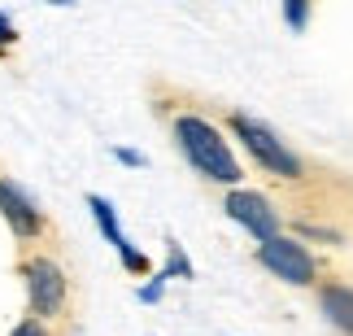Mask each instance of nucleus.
<instances>
[{
    "label": "nucleus",
    "instance_id": "obj_13",
    "mask_svg": "<svg viewBox=\"0 0 353 336\" xmlns=\"http://www.w3.org/2000/svg\"><path fill=\"white\" fill-rule=\"evenodd\" d=\"M161 293H166V275L157 271V275H153V279H148V284L140 288V302H144V306H153V302H161Z\"/></svg>",
    "mask_w": 353,
    "mask_h": 336
},
{
    "label": "nucleus",
    "instance_id": "obj_7",
    "mask_svg": "<svg viewBox=\"0 0 353 336\" xmlns=\"http://www.w3.org/2000/svg\"><path fill=\"white\" fill-rule=\"evenodd\" d=\"M88 210H92V219H97V227H101V236L114 245V253L122 258V266H127L131 275H148L153 271V262H148V253H140L127 240V232H122V223H118V210L105 201L101 192H88Z\"/></svg>",
    "mask_w": 353,
    "mask_h": 336
},
{
    "label": "nucleus",
    "instance_id": "obj_2",
    "mask_svg": "<svg viewBox=\"0 0 353 336\" xmlns=\"http://www.w3.org/2000/svg\"><path fill=\"white\" fill-rule=\"evenodd\" d=\"M227 127H232V136L244 144V153H249L266 175H275V179H301V175H305L301 157H296L266 123H257V118L232 110V114H227Z\"/></svg>",
    "mask_w": 353,
    "mask_h": 336
},
{
    "label": "nucleus",
    "instance_id": "obj_1",
    "mask_svg": "<svg viewBox=\"0 0 353 336\" xmlns=\"http://www.w3.org/2000/svg\"><path fill=\"white\" fill-rule=\"evenodd\" d=\"M174 144H179V153L188 157V166H192L201 179L219 184V188H236L244 179V166L240 157L232 153V144L223 140V131L210 123V118L201 114H174Z\"/></svg>",
    "mask_w": 353,
    "mask_h": 336
},
{
    "label": "nucleus",
    "instance_id": "obj_11",
    "mask_svg": "<svg viewBox=\"0 0 353 336\" xmlns=\"http://www.w3.org/2000/svg\"><path fill=\"white\" fill-rule=\"evenodd\" d=\"M296 232H301V240H323V245H341V232H332V227H314V223H296Z\"/></svg>",
    "mask_w": 353,
    "mask_h": 336
},
{
    "label": "nucleus",
    "instance_id": "obj_15",
    "mask_svg": "<svg viewBox=\"0 0 353 336\" xmlns=\"http://www.w3.org/2000/svg\"><path fill=\"white\" fill-rule=\"evenodd\" d=\"M114 157H118L122 166H144V162H148L140 149H127V144H114Z\"/></svg>",
    "mask_w": 353,
    "mask_h": 336
},
{
    "label": "nucleus",
    "instance_id": "obj_3",
    "mask_svg": "<svg viewBox=\"0 0 353 336\" xmlns=\"http://www.w3.org/2000/svg\"><path fill=\"white\" fill-rule=\"evenodd\" d=\"M22 284H26V306H31L35 319L52 324V319L65 315V306H70V279H65L57 258H48V253L22 258Z\"/></svg>",
    "mask_w": 353,
    "mask_h": 336
},
{
    "label": "nucleus",
    "instance_id": "obj_16",
    "mask_svg": "<svg viewBox=\"0 0 353 336\" xmlns=\"http://www.w3.org/2000/svg\"><path fill=\"white\" fill-rule=\"evenodd\" d=\"M48 5H74V0H48Z\"/></svg>",
    "mask_w": 353,
    "mask_h": 336
},
{
    "label": "nucleus",
    "instance_id": "obj_9",
    "mask_svg": "<svg viewBox=\"0 0 353 336\" xmlns=\"http://www.w3.org/2000/svg\"><path fill=\"white\" fill-rule=\"evenodd\" d=\"M279 9H283L288 31H292V35H305L310 18H314V0H279Z\"/></svg>",
    "mask_w": 353,
    "mask_h": 336
},
{
    "label": "nucleus",
    "instance_id": "obj_14",
    "mask_svg": "<svg viewBox=\"0 0 353 336\" xmlns=\"http://www.w3.org/2000/svg\"><path fill=\"white\" fill-rule=\"evenodd\" d=\"M9 336H48V324H44V319H35V315H26Z\"/></svg>",
    "mask_w": 353,
    "mask_h": 336
},
{
    "label": "nucleus",
    "instance_id": "obj_10",
    "mask_svg": "<svg viewBox=\"0 0 353 336\" xmlns=\"http://www.w3.org/2000/svg\"><path fill=\"white\" fill-rule=\"evenodd\" d=\"M161 275L166 279H196V271H192V262L183 258V245H166V266H161Z\"/></svg>",
    "mask_w": 353,
    "mask_h": 336
},
{
    "label": "nucleus",
    "instance_id": "obj_6",
    "mask_svg": "<svg viewBox=\"0 0 353 336\" xmlns=\"http://www.w3.org/2000/svg\"><path fill=\"white\" fill-rule=\"evenodd\" d=\"M0 219L9 223V232L22 240V245H31L48 232V214L35 206V197L26 192L22 184H13L9 175H0Z\"/></svg>",
    "mask_w": 353,
    "mask_h": 336
},
{
    "label": "nucleus",
    "instance_id": "obj_4",
    "mask_svg": "<svg viewBox=\"0 0 353 336\" xmlns=\"http://www.w3.org/2000/svg\"><path fill=\"white\" fill-rule=\"evenodd\" d=\"M257 266H266L275 279H283V284H314L319 279V262L314 253H310L301 240L292 236H270V240H257Z\"/></svg>",
    "mask_w": 353,
    "mask_h": 336
},
{
    "label": "nucleus",
    "instance_id": "obj_12",
    "mask_svg": "<svg viewBox=\"0 0 353 336\" xmlns=\"http://www.w3.org/2000/svg\"><path fill=\"white\" fill-rule=\"evenodd\" d=\"M13 44H18V26H13L9 13H0V57H9Z\"/></svg>",
    "mask_w": 353,
    "mask_h": 336
},
{
    "label": "nucleus",
    "instance_id": "obj_8",
    "mask_svg": "<svg viewBox=\"0 0 353 336\" xmlns=\"http://www.w3.org/2000/svg\"><path fill=\"white\" fill-rule=\"evenodd\" d=\"M319 306H323V315H327V324H332L336 332L353 336V288H349V284H341V279L323 284V288H319Z\"/></svg>",
    "mask_w": 353,
    "mask_h": 336
},
{
    "label": "nucleus",
    "instance_id": "obj_5",
    "mask_svg": "<svg viewBox=\"0 0 353 336\" xmlns=\"http://www.w3.org/2000/svg\"><path fill=\"white\" fill-rule=\"evenodd\" d=\"M223 210H227V219L240 223L253 240H270V236H279V232H283V219L275 214V206H270L262 192H253V188H240V184H236V188H227Z\"/></svg>",
    "mask_w": 353,
    "mask_h": 336
}]
</instances>
